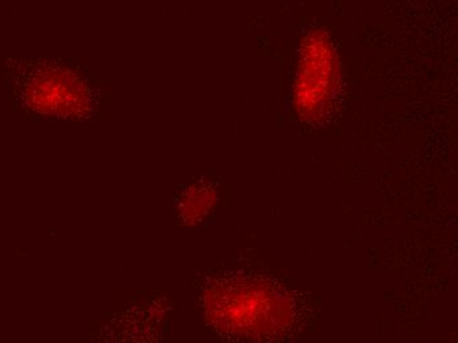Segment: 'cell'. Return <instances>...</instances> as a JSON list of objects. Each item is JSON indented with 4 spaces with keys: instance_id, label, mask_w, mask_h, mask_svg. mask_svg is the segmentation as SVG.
<instances>
[{
    "instance_id": "6da1fadb",
    "label": "cell",
    "mask_w": 458,
    "mask_h": 343,
    "mask_svg": "<svg viewBox=\"0 0 458 343\" xmlns=\"http://www.w3.org/2000/svg\"><path fill=\"white\" fill-rule=\"evenodd\" d=\"M336 83L334 46L324 30H315L303 41L298 82V107L306 116L327 105Z\"/></svg>"
}]
</instances>
